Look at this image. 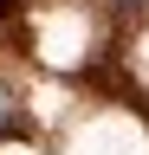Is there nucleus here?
Returning <instances> with one entry per match:
<instances>
[{
  "mask_svg": "<svg viewBox=\"0 0 149 155\" xmlns=\"http://www.w3.org/2000/svg\"><path fill=\"white\" fill-rule=\"evenodd\" d=\"M130 7H136V0H130Z\"/></svg>",
  "mask_w": 149,
  "mask_h": 155,
  "instance_id": "1",
  "label": "nucleus"
}]
</instances>
